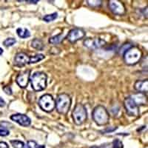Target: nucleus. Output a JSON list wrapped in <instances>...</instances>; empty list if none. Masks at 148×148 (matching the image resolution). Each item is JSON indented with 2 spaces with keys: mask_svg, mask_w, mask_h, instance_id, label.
<instances>
[{
  "mask_svg": "<svg viewBox=\"0 0 148 148\" xmlns=\"http://www.w3.org/2000/svg\"><path fill=\"white\" fill-rule=\"evenodd\" d=\"M134 88L136 90L141 93H147L148 91V81L147 80H138L134 84Z\"/></svg>",
  "mask_w": 148,
  "mask_h": 148,
  "instance_id": "14",
  "label": "nucleus"
},
{
  "mask_svg": "<svg viewBox=\"0 0 148 148\" xmlns=\"http://www.w3.org/2000/svg\"><path fill=\"white\" fill-rule=\"evenodd\" d=\"M16 42V40L14 38H8L3 42V45L5 47H11Z\"/></svg>",
  "mask_w": 148,
  "mask_h": 148,
  "instance_id": "22",
  "label": "nucleus"
},
{
  "mask_svg": "<svg viewBox=\"0 0 148 148\" xmlns=\"http://www.w3.org/2000/svg\"><path fill=\"white\" fill-rule=\"evenodd\" d=\"M73 119L74 123L77 125H82L88 119V112L82 104H77L73 111Z\"/></svg>",
  "mask_w": 148,
  "mask_h": 148,
  "instance_id": "5",
  "label": "nucleus"
},
{
  "mask_svg": "<svg viewBox=\"0 0 148 148\" xmlns=\"http://www.w3.org/2000/svg\"><path fill=\"white\" fill-rule=\"evenodd\" d=\"M0 148H9V146L6 142L0 141Z\"/></svg>",
  "mask_w": 148,
  "mask_h": 148,
  "instance_id": "29",
  "label": "nucleus"
},
{
  "mask_svg": "<svg viewBox=\"0 0 148 148\" xmlns=\"http://www.w3.org/2000/svg\"><path fill=\"white\" fill-rule=\"evenodd\" d=\"M63 38H64V36H63L62 34H59V35L54 36L50 38L49 42L52 45H58L62 42V41L63 40Z\"/></svg>",
  "mask_w": 148,
  "mask_h": 148,
  "instance_id": "19",
  "label": "nucleus"
},
{
  "mask_svg": "<svg viewBox=\"0 0 148 148\" xmlns=\"http://www.w3.org/2000/svg\"><path fill=\"white\" fill-rule=\"evenodd\" d=\"M71 106V98L69 95L66 93H61L57 96L56 101V110L59 113L62 115H66Z\"/></svg>",
  "mask_w": 148,
  "mask_h": 148,
  "instance_id": "3",
  "label": "nucleus"
},
{
  "mask_svg": "<svg viewBox=\"0 0 148 148\" xmlns=\"http://www.w3.org/2000/svg\"><path fill=\"white\" fill-rule=\"evenodd\" d=\"M130 97L133 99V101L136 102V104L139 106V105H145L147 104V96H145V94L144 93H141V92H138L136 94H134L133 96H131Z\"/></svg>",
  "mask_w": 148,
  "mask_h": 148,
  "instance_id": "15",
  "label": "nucleus"
},
{
  "mask_svg": "<svg viewBox=\"0 0 148 148\" xmlns=\"http://www.w3.org/2000/svg\"><path fill=\"white\" fill-rule=\"evenodd\" d=\"M28 148H45L44 145H39L35 141H28L27 143Z\"/></svg>",
  "mask_w": 148,
  "mask_h": 148,
  "instance_id": "23",
  "label": "nucleus"
},
{
  "mask_svg": "<svg viewBox=\"0 0 148 148\" xmlns=\"http://www.w3.org/2000/svg\"><path fill=\"white\" fill-rule=\"evenodd\" d=\"M142 56V52L139 48L132 47L124 54V59L128 65H134L141 60Z\"/></svg>",
  "mask_w": 148,
  "mask_h": 148,
  "instance_id": "4",
  "label": "nucleus"
},
{
  "mask_svg": "<svg viewBox=\"0 0 148 148\" xmlns=\"http://www.w3.org/2000/svg\"><path fill=\"white\" fill-rule=\"evenodd\" d=\"M45 56L43 54H36L35 56H30V59H29V63L28 64H35V63L39 62L40 61L43 60L45 59Z\"/></svg>",
  "mask_w": 148,
  "mask_h": 148,
  "instance_id": "18",
  "label": "nucleus"
},
{
  "mask_svg": "<svg viewBox=\"0 0 148 148\" xmlns=\"http://www.w3.org/2000/svg\"><path fill=\"white\" fill-rule=\"evenodd\" d=\"M9 134H10V132L7 128L0 126V136H7Z\"/></svg>",
  "mask_w": 148,
  "mask_h": 148,
  "instance_id": "25",
  "label": "nucleus"
},
{
  "mask_svg": "<svg viewBox=\"0 0 148 148\" xmlns=\"http://www.w3.org/2000/svg\"><path fill=\"white\" fill-rule=\"evenodd\" d=\"M3 90L5 91L6 94L12 95V89L10 86H5L3 88Z\"/></svg>",
  "mask_w": 148,
  "mask_h": 148,
  "instance_id": "28",
  "label": "nucleus"
},
{
  "mask_svg": "<svg viewBox=\"0 0 148 148\" xmlns=\"http://www.w3.org/2000/svg\"><path fill=\"white\" fill-rule=\"evenodd\" d=\"M106 44V42L100 38H88L84 41V45L90 50L101 48Z\"/></svg>",
  "mask_w": 148,
  "mask_h": 148,
  "instance_id": "8",
  "label": "nucleus"
},
{
  "mask_svg": "<svg viewBox=\"0 0 148 148\" xmlns=\"http://www.w3.org/2000/svg\"><path fill=\"white\" fill-rule=\"evenodd\" d=\"M109 8L116 15L121 16L125 14V8L122 3L118 0H111L109 2Z\"/></svg>",
  "mask_w": 148,
  "mask_h": 148,
  "instance_id": "11",
  "label": "nucleus"
},
{
  "mask_svg": "<svg viewBox=\"0 0 148 148\" xmlns=\"http://www.w3.org/2000/svg\"><path fill=\"white\" fill-rule=\"evenodd\" d=\"M58 17V14L57 13H53V14H47V15L43 17V20L46 22H53L56 19V18Z\"/></svg>",
  "mask_w": 148,
  "mask_h": 148,
  "instance_id": "21",
  "label": "nucleus"
},
{
  "mask_svg": "<svg viewBox=\"0 0 148 148\" xmlns=\"http://www.w3.org/2000/svg\"><path fill=\"white\" fill-rule=\"evenodd\" d=\"M17 35L18 36L22 38V39H26L30 36V33L27 28H22V27H19L16 30Z\"/></svg>",
  "mask_w": 148,
  "mask_h": 148,
  "instance_id": "16",
  "label": "nucleus"
},
{
  "mask_svg": "<svg viewBox=\"0 0 148 148\" xmlns=\"http://www.w3.org/2000/svg\"><path fill=\"white\" fill-rule=\"evenodd\" d=\"M88 3L91 7H99L101 5V1H98V0H92V1H88Z\"/></svg>",
  "mask_w": 148,
  "mask_h": 148,
  "instance_id": "26",
  "label": "nucleus"
},
{
  "mask_svg": "<svg viewBox=\"0 0 148 148\" xmlns=\"http://www.w3.org/2000/svg\"><path fill=\"white\" fill-rule=\"evenodd\" d=\"M30 71L29 70H26V71H22L20 73H18L16 79L17 84L22 88H27L29 82H30Z\"/></svg>",
  "mask_w": 148,
  "mask_h": 148,
  "instance_id": "10",
  "label": "nucleus"
},
{
  "mask_svg": "<svg viewBox=\"0 0 148 148\" xmlns=\"http://www.w3.org/2000/svg\"><path fill=\"white\" fill-rule=\"evenodd\" d=\"M31 46H32V47L36 49V50H39V51H42L45 47L43 42L39 39H34V40H32Z\"/></svg>",
  "mask_w": 148,
  "mask_h": 148,
  "instance_id": "17",
  "label": "nucleus"
},
{
  "mask_svg": "<svg viewBox=\"0 0 148 148\" xmlns=\"http://www.w3.org/2000/svg\"><path fill=\"white\" fill-rule=\"evenodd\" d=\"M2 53H3V50H2V49L0 47V56L2 55Z\"/></svg>",
  "mask_w": 148,
  "mask_h": 148,
  "instance_id": "32",
  "label": "nucleus"
},
{
  "mask_svg": "<svg viewBox=\"0 0 148 148\" xmlns=\"http://www.w3.org/2000/svg\"><path fill=\"white\" fill-rule=\"evenodd\" d=\"M10 119L23 127H28L31 124V120L28 116L25 114H22V113H16V114L12 115L10 116Z\"/></svg>",
  "mask_w": 148,
  "mask_h": 148,
  "instance_id": "12",
  "label": "nucleus"
},
{
  "mask_svg": "<svg viewBox=\"0 0 148 148\" xmlns=\"http://www.w3.org/2000/svg\"><path fill=\"white\" fill-rule=\"evenodd\" d=\"M29 59H30V57L25 53H18L14 58V65L18 67H23L25 64H28Z\"/></svg>",
  "mask_w": 148,
  "mask_h": 148,
  "instance_id": "13",
  "label": "nucleus"
},
{
  "mask_svg": "<svg viewBox=\"0 0 148 148\" xmlns=\"http://www.w3.org/2000/svg\"><path fill=\"white\" fill-rule=\"evenodd\" d=\"M5 101L2 99V98L0 97V107L2 108V107H5Z\"/></svg>",
  "mask_w": 148,
  "mask_h": 148,
  "instance_id": "30",
  "label": "nucleus"
},
{
  "mask_svg": "<svg viewBox=\"0 0 148 148\" xmlns=\"http://www.w3.org/2000/svg\"><path fill=\"white\" fill-rule=\"evenodd\" d=\"M91 148H101V147H97V146H93V147H92Z\"/></svg>",
  "mask_w": 148,
  "mask_h": 148,
  "instance_id": "33",
  "label": "nucleus"
},
{
  "mask_svg": "<svg viewBox=\"0 0 148 148\" xmlns=\"http://www.w3.org/2000/svg\"><path fill=\"white\" fill-rule=\"evenodd\" d=\"M27 2H30V4H36L39 1H26Z\"/></svg>",
  "mask_w": 148,
  "mask_h": 148,
  "instance_id": "31",
  "label": "nucleus"
},
{
  "mask_svg": "<svg viewBox=\"0 0 148 148\" xmlns=\"http://www.w3.org/2000/svg\"><path fill=\"white\" fill-rule=\"evenodd\" d=\"M85 36L84 30L81 28H74L70 30L67 36V39L71 43H76L80 39H83Z\"/></svg>",
  "mask_w": 148,
  "mask_h": 148,
  "instance_id": "9",
  "label": "nucleus"
},
{
  "mask_svg": "<svg viewBox=\"0 0 148 148\" xmlns=\"http://www.w3.org/2000/svg\"><path fill=\"white\" fill-rule=\"evenodd\" d=\"M132 47H133V46L131 45V44H129V43L123 45L121 46V48H120L119 53L124 55V54L125 53V52H127V51L130 48H131Z\"/></svg>",
  "mask_w": 148,
  "mask_h": 148,
  "instance_id": "24",
  "label": "nucleus"
},
{
  "mask_svg": "<svg viewBox=\"0 0 148 148\" xmlns=\"http://www.w3.org/2000/svg\"><path fill=\"white\" fill-rule=\"evenodd\" d=\"M47 76L43 72H36L33 74V76L30 78L31 83V87L34 90L42 91L44 90L47 87Z\"/></svg>",
  "mask_w": 148,
  "mask_h": 148,
  "instance_id": "1",
  "label": "nucleus"
},
{
  "mask_svg": "<svg viewBox=\"0 0 148 148\" xmlns=\"http://www.w3.org/2000/svg\"><path fill=\"white\" fill-rule=\"evenodd\" d=\"M113 148H123V144L120 140L116 139L113 142Z\"/></svg>",
  "mask_w": 148,
  "mask_h": 148,
  "instance_id": "27",
  "label": "nucleus"
},
{
  "mask_svg": "<svg viewBox=\"0 0 148 148\" xmlns=\"http://www.w3.org/2000/svg\"><path fill=\"white\" fill-rule=\"evenodd\" d=\"M92 119L98 125L103 126L108 125L110 120V115L104 106L99 105L92 111Z\"/></svg>",
  "mask_w": 148,
  "mask_h": 148,
  "instance_id": "2",
  "label": "nucleus"
},
{
  "mask_svg": "<svg viewBox=\"0 0 148 148\" xmlns=\"http://www.w3.org/2000/svg\"><path fill=\"white\" fill-rule=\"evenodd\" d=\"M39 105L42 110L50 113L55 108L56 101L51 95L45 94L39 99Z\"/></svg>",
  "mask_w": 148,
  "mask_h": 148,
  "instance_id": "6",
  "label": "nucleus"
},
{
  "mask_svg": "<svg viewBox=\"0 0 148 148\" xmlns=\"http://www.w3.org/2000/svg\"><path fill=\"white\" fill-rule=\"evenodd\" d=\"M10 144L14 148H28L27 144H25L23 141L19 140H12L10 141Z\"/></svg>",
  "mask_w": 148,
  "mask_h": 148,
  "instance_id": "20",
  "label": "nucleus"
},
{
  "mask_svg": "<svg viewBox=\"0 0 148 148\" xmlns=\"http://www.w3.org/2000/svg\"><path fill=\"white\" fill-rule=\"evenodd\" d=\"M124 105H125L127 113L130 116H135V117L138 116V115H139V108H138V105L136 104V102L133 101V99L130 96L127 97L125 99Z\"/></svg>",
  "mask_w": 148,
  "mask_h": 148,
  "instance_id": "7",
  "label": "nucleus"
}]
</instances>
